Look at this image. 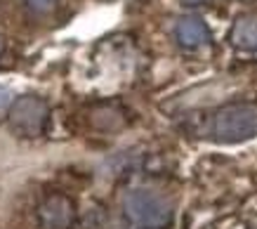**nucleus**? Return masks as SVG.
Masks as SVG:
<instances>
[{
    "label": "nucleus",
    "mask_w": 257,
    "mask_h": 229,
    "mask_svg": "<svg viewBox=\"0 0 257 229\" xmlns=\"http://www.w3.org/2000/svg\"><path fill=\"white\" fill-rule=\"evenodd\" d=\"M123 213L140 229H165L172 222V203L163 194L140 187L123 196Z\"/></svg>",
    "instance_id": "f257e3e1"
},
{
    "label": "nucleus",
    "mask_w": 257,
    "mask_h": 229,
    "mask_svg": "<svg viewBox=\"0 0 257 229\" xmlns=\"http://www.w3.org/2000/svg\"><path fill=\"white\" fill-rule=\"evenodd\" d=\"M210 135L215 142L238 144L257 135V106L255 104H229L212 116Z\"/></svg>",
    "instance_id": "f03ea898"
},
{
    "label": "nucleus",
    "mask_w": 257,
    "mask_h": 229,
    "mask_svg": "<svg viewBox=\"0 0 257 229\" xmlns=\"http://www.w3.org/2000/svg\"><path fill=\"white\" fill-rule=\"evenodd\" d=\"M47 116H50L47 104L40 97L26 95V97H19L12 104L8 121L12 133H17L19 137H38L47 126Z\"/></svg>",
    "instance_id": "7ed1b4c3"
},
{
    "label": "nucleus",
    "mask_w": 257,
    "mask_h": 229,
    "mask_svg": "<svg viewBox=\"0 0 257 229\" xmlns=\"http://www.w3.org/2000/svg\"><path fill=\"white\" fill-rule=\"evenodd\" d=\"M175 38L182 48L196 50L210 43V29L205 26L201 17H182L175 26Z\"/></svg>",
    "instance_id": "20e7f679"
},
{
    "label": "nucleus",
    "mask_w": 257,
    "mask_h": 229,
    "mask_svg": "<svg viewBox=\"0 0 257 229\" xmlns=\"http://www.w3.org/2000/svg\"><path fill=\"white\" fill-rule=\"evenodd\" d=\"M71 220H73V205L64 196L47 198L40 208V222L45 224V229H66Z\"/></svg>",
    "instance_id": "39448f33"
},
{
    "label": "nucleus",
    "mask_w": 257,
    "mask_h": 229,
    "mask_svg": "<svg viewBox=\"0 0 257 229\" xmlns=\"http://www.w3.org/2000/svg\"><path fill=\"white\" fill-rule=\"evenodd\" d=\"M231 43L241 50H257V17H241L231 29Z\"/></svg>",
    "instance_id": "423d86ee"
},
{
    "label": "nucleus",
    "mask_w": 257,
    "mask_h": 229,
    "mask_svg": "<svg viewBox=\"0 0 257 229\" xmlns=\"http://www.w3.org/2000/svg\"><path fill=\"white\" fill-rule=\"evenodd\" d=\"M55 3L57 0H26V5L33 10V12H50V10L55 8Z\"/></svg>",
    "instance_id": "0eeeda50"
},
{
    "label": "nucleus",
    "mask_w": 257,
    "mask_h": 229,
    "mask_svg": "<svg viewBox=\"0 0 257 229\" xmlns=\"http://www.w3.org/2000/svg\"><path fill=\"white\" fill-rule=\"evenodd\" d=\"M8 106H10V90L0 85V111L8 109Z\"/></svg>",
    "instance_id": "6e6552de"
},
{
    "label": "nucleus",
    "mask_w": 257,
    "mask_h": 229,
    "mask_svg": "<svg viewBox=\"0 0 257 229\" xmlns=\"http://www.w3.org/2000/svg\"><path fill=\"white\" fill-rule=\"evenodd\" d=\"M182 5H201V3H205V0H179Z\"/></svg>",
    "instance_id": "1a4fd4ad"
},
{
    "label": "nucleus",
    "mask_w": 257,
    "mask_h": 229,
    "mask_svg": "<svg viewBox=\"0 0 257 229\" xmlns=\"http://www.w3.org/2000/svg\"><path fill=\"white\" fill-rule=\"evenodd\" d=\"M3 50H5V38L0 36V55H3Z\"/></svg>",
    "instance_id": "9d476101"
}]
</instances>
